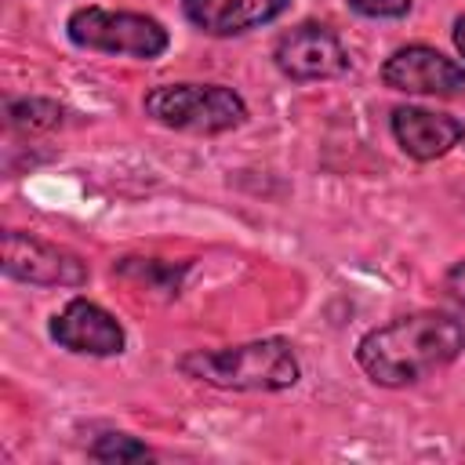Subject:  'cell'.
Returning a JSON list of instances; mask_svg holds the SVG:
<instances>
[{"mask_svg":"<svg viewBox=\"0 0 465 465\" xmlns=\"http://www.w3.org/2000/svg\"><path fill=\"white\" fill-rule=\"evenodd\" d=\"M4 272L11 280L33 283V287H80L87 283V265L80 254L36 240L29 232L7 229L4 232Z\"/></svg>","mask_w":465,"mask_h":465,"instance_id":"cell-7","label":"cell"},{"mask_svg":"<svg viewBox=\"0 0 465 465\" xmlns=\"http://www.w3.org/2000/svg\"><path fill=\"white\" fill-rule=\"evenodd\" d=\"M392 138L400 142V149L407 156L436 160L465 138V124L447 113L421 109V105H400V109H392Z\"/></svg>","mask_w":465,"mask_h":465,"instance_id":"cell-9","label":"cell"},{"mask_svg":"<svg viewBox=\"0 0 465 465\" xmlns=\"http://www.w3.org/2000/svg\"><path fill=\"white\" fill-rule=\"evenodd\" d=\"M65 33L84 51L127 54V58H160L171 44L167 29L138 11H105V7H76L65 22Z\"/></svg>","mask_w":465,"mask_h":465,"instance_id":"cell-4","label":"cell"},{"mask_svg":"<svg viewBox=\"0 0 465 465\" xmlns=\"http://www.w3.org/2000/svg\"><path fill=\"white\" fill-rule=\"evenodd\" d=\"M51 338L80 356H120L127 345L116 316L87 298H73L51 316Z\"/></svg>","mask_w":465,"mask_h":465,"instance_id":"cell-8","label":"cell"},{"mask_svg":"<svg viewBox=\"0 0 465 465\" xmlns=\"http://www.w3.org/2000/svg\"><path fill=\"white\" fill-rule=\"evenodd\" d=\"M461 349H465V323L447 312L425 309L367 331L356 341V363L374 385L403 389L454 363Z\"/></svg>","mask_w":465,"mask_h":465,"instance_id":"cell-1","label":"cell"},{"mask_svg":"<svg viewBox=\"0 0 465 465\" xmlns=\"http://www.w3.org/2000/svg\"><path fill=\"white\" fill-rule=\"evenodd\" d=\"M272 62L287 80H298V84L334 80V76L349 73L345 44L338 40L334 29H327L320 22H302V25L287 29L272 47Z\"/></svg>","mask_w":465,"mask_h":465,"instance_id":"cell-5","label":"cell"},{"mask_svg":"<svg viewBox=\"0 0 465 465\" xmlns=\"http://www.w3.org/2000/svg\"><path fill=\"white\" fill-rule=\"evenodd\" d=\"M381 84L403 94L465 98V65H458L454 58H447L429 44H411L385 58Z\"/></svg>","mask_w":465,"mask_h":465,"instance_id":"cell-6","label":"cell"},{"mask_svg":"<svg viewBox=\"0 0 465 465\" xmlns=\"http://www.w3.org/2000/svg\"><path fill=\"white\" fill-rule=\"evenodd\" d=\"M4 116H7V127L11 131H51V127H62L65 120V109L51 98H11L4 105Z\"/></svg>","mask_w":465,"mask_h":465,"instance_id":"cell-11","label":"cell"},{"mask_svg":"<svg viewBox=\"0 0 465 465\" xmlns=\"http://www.w3.org/2000/svg\"><path fill=\"white\" fill-rule=\"evenodd\" d=\"M116 272L120 276H131V280H138V283H145L149 291H163L167 298L171 294H178V287H182V272H185V265H167V262H156V258H124L120 265H116Z\"/></svg>","mask_w":465,"mask_h":465,"instance_id":"cell-12","label":"cell"},{"mask_svg":"<svg viewBox=\"0 0 465 465\" xmlns=\"http://www.w3.org/2000/svg\"><path fill=\"white\" fill-rule=\"evenodd\" d=\"M363 18H403L411 11V0H345Z\"/></svg>","mask_w":465,"mask_h":465,"instance_id":"cell-14","label":"cell"},{"mask_svg":"<svg viewBox=\"0 0 465 465\" xmlns=\"http://www.w3.org/2000/svg\"><path fill=\"white\" fill-rule=\"evenodd\" d=\"M291 0H182L185 18L207 36H236L287 11Z\"/></svg>","mask_w":465,"mask_h":465,"instance_id":"cell-10","label":"cell"},{"mask_svg":"<svg viewBox=\"0 0 465 465\" xmlns=\"http://www.w3.org/2000/svg\"><path fill=\"white\" fill-rule=\"evenodd\" d=\"M443 291H447V298H450L458 309H465V262H458V265L447 269V276H443Z\"/></svg>","mask_w":465,"mask_h":465,"instance_id":"cell-15","label":"cell"},{"mask_svg":"<svg viewBox=\"0 0 465 465\" xmlns=\"http://www.w3.org/2000/svg\"><path fill=\"white\" fill-rule=\"evenodd\" d=\"M178 371L193 381L225 392H283L302 378V363L287 338H254L222 349H193L178 360Z\"/></svg>","mask_w":465,"mask_h":465,"instance_id":"cell-2","label":"cell"},{"mask_svg":"<svg viewBox=\"0 0 465 465\" xmlns=\"http://www.w3.org/2000/svg\"><path fill=\"white\" fill-rule=\"evenodd\" d=\"M450 36H454V47H458V54L465 58V15H461V18H454V29H450Z\"/></svg>","mask_w":465,"mask_h":465,"instance_id":"cell-16","label":"cell"},{"mask_svg":"<svg viewBox=\"0 0 465 465\" xmlns=\"http://www.w3.org/2000/svg\"><path fill=\"white\" fill-rule=\"evenodd\" d=\"M142 109L185 134H222L247 120V102L225 84H160L142 98Z\"/></svg>","mask_w":465,"mask_h":465,"instance_id":"cell-3","label":"cell"},{"mask_svg":"<svg viewBox=\"0 0 465 465\" xmlns=\"http://www.w3.org/2000/svg\"><path fill=\"white\" fill-rule=\"evenodd\" d=\"M87 454L98 458V461H138V458H153V450L142 440L127 436V432H105V436H98Z\"/></svg>","mask_w":465,"mask_h":465,"instance_id":"cell-13","label":"cell"}]
</instances>
